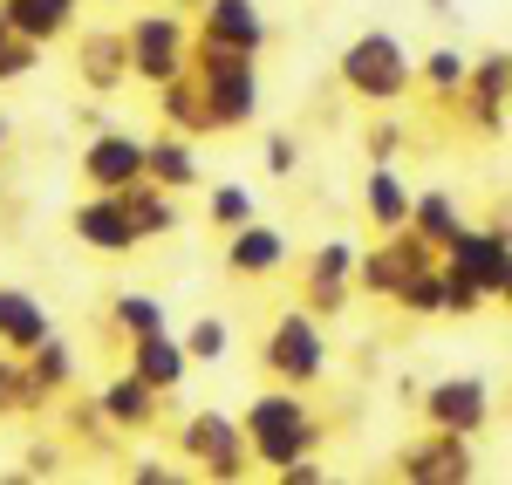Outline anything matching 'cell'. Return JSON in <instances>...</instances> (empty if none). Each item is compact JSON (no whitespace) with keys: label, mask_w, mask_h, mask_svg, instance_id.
<instances>
[{"label":"cell","mask_w":512,"mask_h":485,"mask_svg":"<svg viewBox=\"0 0 512 485\" xmlns=\"http://www.w3.org/2000/svg\"><path fill=\"white\" fill-rule=\"evenodd\" d=\"M342 76L362 89V96H396L403 82H410V69H403V48H396L390 35H362L342 55Z\"/></svg>","instance_id":"1"},{"label":"cell","mask_w":512,"mask_h":485,"mask_svg":"<svg viewBox=\"0 0 512 485\" xmlns=\"http://www.w3.org/2000/svg\"><path fill=\"white\" fill-rule=\"evenodd\" d=\"M253 431H260V451L274 465H294V451L308 445V417H301V404H287V397L253 404Z\"/></svg>","instance_id":"2"},{"label":"cell","mask_w":512,"mask_h":485,"mask_svg":"<svg viewBox=\"0 0 512 485\" xmlns=\"http://www.w3.org/2000/svg\"><path fill=\"white\" fill-rule=\"evenodd\" d=\"M458 281L472 287H506L512 260H506V240H492V233H458Z\"/></svg>","instance_id":"3"},{"label":"cell","mask_w":512,"mask_h":485,"mask_svg":"<svg viewBox=\"0 0 512 485\" xmlns=\"http://www.w3.org/2000/svg\"><path fill=\"white\" fill-rule=\"evenodd\" d=\"M0 342L21 349V356H35L41 342H48V315H41L21 287H0Z\"/></svg>","instance_id":"4"},{"label":"cell","mask_w":512,"mask_h":485,"mask_svg":"<svg viewBox=\"0 0 512 485\" xmlns=\"http://www.w3.org/2000/svg\"><path fill=\"white\" fill-rule=\"evenodd\" d=\"M274 369H287V376H315V369H321V335H315V322L287 315V322L274 328Z\"/></svg>","instance_id":"5"},{"label":"cell","mask_w":512,"mask_h":485,"mask_svg":"<svg viewBox=\"0 0 512 485\" xmlns=\"http://www.w3.org/2000/svg\"><path fill=\"white\" fill-rule=\"evenodd\" d=\"M76 233L89 246H103V253H117V246L137 240V219H130L123 205H82V212H76Z\"/></svg>","instance_id":"6"},{"label":"cell","mask_w":512,"mask_h":485,"mask_svg":"<svg viewBox=\"0 0 512 485\" xmlns=\"http://www.w3.org/2000/svg\"><path fill=\"white\" fill-rule=\"evenodd\" d=\"M137 171H144V151H137L130 137H103V144L89 151V178H96V185H110V192L130 185Z\"/></svg>","instance_id":"7"},{"label":"cell","mask_w":512,"mask_h":485,"mask_svg":"<svg viewBox=\"0 0 512 485\" xmlns=\"http://www.w3.org/2000/svg\"><path fill=\"white\" fill-rule=\"evenodd\" d=\"M431 410L444 417V424L472 431L478 417H485V383H472V376H465V383H437V390H431Z\"/></svg>","instance_id":"8"},{"label":"cell","mask_w":512,"mask_h":485,"mask_svg":"<svg viewBox=\"0 0 512 485\" xmlns=\"http://www.w3.org/2000/svg\"><path fill=\"white\" fill-rule=\"evenodd\" d=\"M137 376H144V383H178V376H185V349H171L158 328H151V335L137 342Z\"/></svg>","instance_id":"9"},{"label":"cell","mask_w":512,"mask_h":485,"mask_svg":"<svg viewBox=\"0 0 512 485\" xmlns=\"http://www.w3.org/2000/svg\"><path fill=\"white\" fill-rule=\"evenodd\" d=\"M69 14V0H7V28H28V35H55Z\"/></svg>","instance_id":"10"},{"label":"cell","mask_w":512,"mask_h":485,"mask_svg":"<svg viewBox=\"0 0 512 485\" xmlns=\"http://www.w3.org/2000/svg\"><path fill=\"white\" fill-rule=\"evenodd\" d=\"M212 28L219 35H239V48H253L260 41V14H253V0H219L212 7Z\"/></svg>","instance_id":"11"},{"label":"cell","mask_w":512,"mask_h":485,"mask_svg":"<svg viewBox=\"0 0 512 485\" xmlns=\"http://www.w3.org/2000/svg\"><path fill=\"white\" fill-rule=\"evenodd\" d=\"M103 410H110V417H144V410H151V383H144V376L110 383V390H103Z\"/></svg>","instance_id":"12"},{"label":"cell","mask_w":512,"mask_h":485,"mask_svg":"<svg viewBox=\"0 0 512 485\" xmlns=\"http://www.w3.org/2000/svg\"><path fill=\"white\" fill-rule=\"evenodd\" d=\"M369 199H376V219H383V226H396V219L410 212L403 185H396V171H376V178H369Z\"/></svg>","instance_id":"13"},{"label":"cell","mask_w":512,"mask_h":485,"mask_svg":"<svg viewBox=\"0 0 512 485\" xmlns=\"http://www.w3.org/2000/svg\"><path fill=\"white\" fill-rule=\"evenodd\" d=\"M274 260H280L274 233H239L233 240V267H274Z\"/></svg>","instance_id":"14"},{"label":"cell","mask_w":512,"mask_h":485,"mask_svg":"<svg viewBox=\"0 0 512 485\" xmlns=\"http://www.w3.org/2000/svg\"><path fill=\"white\" fill-rule=\"evenodd\" d=\"M192 356L198 363H219V356H226V322H198L192 328Z\"/></svg>","instance_id":"15"},{"label":"cell","mask_w":512,"mask_h":485,"mask_svg":"<svg viewBox=\"0 0 512 485\" xmlns=\"http://www.w3.org/2000/svg\"><path fill=\"white\" fill-rule=\"evenodd\" d=\"M465 76H472V69H465V55H451V48L431 55V82H437V89H465Z\"/></svg>","instance_id":"16"},{"label":"cell","mask_w":512,"mask_h":485,"mask_svg":"<svg viewBox=\"0 0 512 485\" xmlns=\"http://www.w3.org/2000/svg\"><path fill=\"white\" fill-rule=\"evenodd\" d=\"M158 178H164V185H192V151L164 144V151H158Z\"/></svg>","instance_id":"17"},{"label":"cell","mask_w":512,"mask_h":485,"mask_svg":"<svg viewBox=\"0 0 512 485\" xmlns=\"http://www.w3.org/2000/svg\"><path fill=\"white\" fill-rule=\"evenodd\" d=\"M246 212H253V199H246V192H239V185H226V192H219V199H212V219H219V226H239V219H246Z\"/></svg>","instance_id":"18"},{"label":"cell","mask_w":512,"mask_h":485,"mask_svg":"<svg viewBox=\"0 0 512 485\" xmlns=\"http://www.w3.org/2000/svg\"><path fill=\"white\" fill-rule=\"evenodd\" d=\"M117 315H123V322H130V328H144V335L158 328V308H151L144 294H123V301H117Z\"/></svg>","instance_id":"19"},{"label":"cell","mask_w":512,"mask_h":485,"mask_svg":"<svg viewBox=\"0 0 512 485\" xmlns=\"http://www.w3.org/2000/svg\"><path fill=\"white\" fill-rule=\"evenodd\" d=\"M424 233H431V240H458V226H451V205H444V199H424Z\"/></svg>","instance_id":"20"},{"label":"cell","mask_w":512,"mask_h":485,"mask_svg":"<svg viewBox=\"0 0 512 485\" xmlns=\"http://www.w3.org/2000/svg\"><path fill=\"white\" fill-rule=\"evenodd\" d=\"M28 69H35V48H28V41H21V48H7V41H0V82L28 76Z\"/></svg>","instance_id":"21"},{"label":"cell","mask_w":512,"mask_h":485,"mask_svg":"<svg viewBox=\"0 0 512 485\" xmlns=\"http://www.w3.org/2000/svg\"><path fill=\"white\" fill-rule=\"evenodd\" d=\"M294 158H301V151H294L287 137H274V144H267V164H274V171H294Z\"/></svg>","instance_id":"22"},{"label":"cell","mask_w":512,"mask_h":485,"mask_svg":"<svg viewBox=\"0 0 512 485\" xmlns=\"http://www.w3.org/2000/svg\"><path fill=\"white\" fill-rule=\"evenodd\" d=\"M0 41H7V7H0Z\"/></svg>","instance_id":"23"},{"label":"cell","mask_w":512,"mask_h":485,"mask_svg":"<svg viewBox=\"0 0 512 485\" xmlns=\"http://www.w3.org/2000/svg\"><path fill=\"white\" fill-rule=\"evenodd\" d=\"M0 144H7V117H0Z\"/></svg>","instance_id":"24"}]
</instances>
